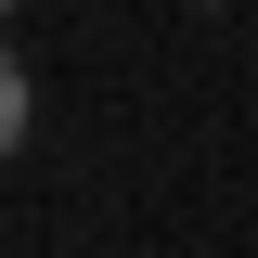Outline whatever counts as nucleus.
<instances>
[{"label": "nucleus", "instance_id": "f257e3e1", "mask_svg": "<svg viewBox=\"0 0 258 258\" xmlns=\"http://www.w3.org/2000/svg\"><path fill=\"white\" fill-rule=\"evenodd\" d=\"M13 142H26V64L0 52V155H13Z\"/></svg>", "mask_w": 258, "mask_h": 258}, {"label": "nucleus", "instance_id": "f03ea898", "mask_svg": "<svg viewBox=\"0 0 258 258\" xmlns=\"http://www.w3.org/2000/svg\"><path fill=\"white\" fill-rule=\"evenodd\" d=\"M0 13H13V0H0Z\"/></svg>", "mask_w": 258, "mask_h": 258}]
</instances>
